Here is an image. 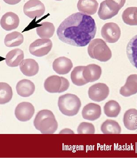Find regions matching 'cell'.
Returning a JSON list of instances; mask_svg holds the SVG:
<instances>
[{"label": "cell", "mask_w": 137, "mask_h": 158, "mask_svg": "<svg viewBox=\"0 0 137 158\" xmlns=\"http://www.w3.org/2000/svg\"><path fill=\"white\" fill-rule=\"evenodd\" d=\"M19 22V16L12 12L3 15L0 20L2 27L6 31H11L18 28Z\"/></svg>", "instance_id": "cell-11"}, {"label": "cell", "mask_w": 137, "mask_h": 158, "mask_svg": "<svg viewBox=\"0 0 137 158\" xmlns=\"http://www.w3.org/2000/svg\"><path fill=\"white\" fill-rule=\"evenodd\" d=\"M124 126L131 131L137 130V110L131 109L127 110L123 118Z\"/></svg>", "instance_id": "cell-20"}, {"label": "cell", "mask_w": 137, "mask_h": 158, "mask_svg": "<svg viewBox=\"0 0 137 158\" xmlns=\"http://www.w3.org/2000/svg\"><path fill=\"white\" fill-rule=\"evenodd\" d=\"M101 35L106 42L114 44L119 39L121 36V30L116 23H106L102 28Z\"/></svg>", "instance_id": "cell-8"}, {"label": "cell", "mask_w": 137, "mask_h": 158, "mask_svg": "<svg viewBox=\"0 0 137 158\" xmlns=\"http://www.w3.org/2000/svg\"><path fill=\"white\" fill-rule=\"evenodd\" d=\"M34 126L43 134H52L58 128V123L52 112L48 110H40L36 115Z\"/></svg>", "instance_id": "cell-2"}, {"label": "cell", "mask_w": 137, "mask_h": 158, "mask_svg": "<svg viewBox=\"0 0 137 158\" xmlns=\"http://www.w3.org/2000/svg\"><path fill=\"white\" fill-rule=\"evenodd\" d=\"M24 42V36L21 33L14 31L6 35L4 40L5 45L7 47L19 46Z\"/></svg>", "instance_id": "cell-23"}, {"label": "cell", "mask_w": 137, "mask_h": 158, "mask_svg": "<svg viewBox=\"0 0 137 158\" xmlns=\"http://www.w3.org/2000/svg\"><path fill=\"white\" fill-rule=\"evenodd\" d=\"M101 107L95 103H90L84 107L82 111L83 118L87 120L94 121L100 117Z\"/></svg>", "instance_id": "cell-14"}, {"label": "cell", "mask_w": 137, "mask_h": 158, "mask_svg": "<svg viewBox=\"0 0 137 158\" xmlns=\"http://www.w3.org/2000/svg\"><path fill=\"white\" fill-rule=\"evenodd\" d=\"M84 66H77L74 68L71 74V79L73 83L76 86H84L87 84L83 75Z\"/></svg>", "instance_id": "cell-28"}, {"label": "cell", "mask_w": 137, "mask_h": 158, "mask_svg": "<svg viewBox=\"0 0 137 158\" xmlns=\"http://www.w3.org/2000/svg\"><path fill=\"white\" fill-rule=\"evenodd\" d=\"M109 89L106 84L98 83L89 89V99L94 102H101L106 99L109 94Z\"/></svg>", "instance_id": "cell-9"}, {"label": "cell", "mask_w": 137, "mask_h": 158, "mask_svg": "<svg viewBox=\"0 0 137 158\" xmlns=\"http://www.w3.org/2000/svg\"><path fill=\"white\" fill-rule=\"evenodd\" d=\"M103 109L107 117H117L120 113L121 107L118 102L111 100L106 103Z\"/></svg>", "instance_id": "cell-27"}, {"label": "cell", "mask_w": 137, "mask_h": 158, "mask_svg": "<svg viewBox=\"0 0 137 158\" xmlns=\"http://www.w3.org/2000/svg\"><path fill=\"white\" fill-rule=\"evenodd\" d=\"M35 113V108L31 103L28 102H22L19 103L15 110L16 118L21 122L30 120Z\"/></svg>", "instance_id": "cell-10"}, {"label": "cell", "mask_w": 137, "mask_h": 158, "mask_svg": "<svg viewBox=\"0 0 137 158\" xmlns=\"http://www.w3.org/2000/svg\"><path fill=\"white\" fill-rule=\"evenodd\" d=\"M77 132L79 134H94L95 129L94 126L92 123L82 122L78 126Z\"/></svg>", "instance_id": "cell-30"}, {"label": "cell", "mask_w": 137, "mask_h": 158, "mask_svg": "<svg viewBox=\"0 0 137 158\" xmlns=\"http://www.w3.org/2000/svg\"><path fill=\"white\" fill-rule=\"evenodd\" d=\"M98 2L96 0H79L77 4L78 11L87 15H93L98 10Z\"/></svg>", "instance_id": "cell-18"}, {"label": "cell", "mask_w": 137, "mask_h": 158, "mask_svg": "<svg viewBox=\"0 0 137 158\" xmlns=\"http://www.w3.org/2000/svg\"><path fill=\"white\" fill-rule=\"evenodd\" d=\"M69 85L68 79L56 75L48 77L44 83L45 89L51 93L64 92L68 89Z\"/></svg>", "instance_id": "cell-5"}, {"label": "cell", "mask_w": 137, "mask_h": 158, "mask_svg": "<svg viewBox=\"0 0 137 158\" xmlns=\"http://www.w3.org/2000/svg\"><path fill=\"white\" fill-rule=\"evenodd\" d=\"M96 31L94 19L90 15L80 12L65 19L58 27L57 35L59 40L65 44L84 47L93 39Z\"/></svg>", "instance_id": "cell-1"}, {"label": "cell", "mask_w": 137, "mask_h": 158, "mask_svg": "<svg viewBox=\"0 0 137 158\" xmlns=\"http://www.w3.org/2000/svg\"><path fill=\"white\" fill-rule=\"evenodd\" d=\"M24 52L20 49L11 50L6 55V63L9 67H18L24 59Z\"/></svg>", "instance_id": "cell-19"}, {"label": "cell", "mask_w": 137, "mask_h": 158, "mask_svg": "<svg viewBox=\"0 0 137 158\" xmlns=\"http://www.w3.org/2000/svg\"><path fill=\"white\" fill-rule=\"evenodd\" d=\"M119 92L125 97H128L137 93V74L128 76L125 85L121 87Z\"/></svg>", "instance_id": "cell-15"}, {"label": "cell", "mask_w": 137, "mask_h": 158, "mask_svg": "<svg viewBox=\"0 0 137 158\" xmlns=\"http://www.w3.org/2000/svg\"><path fill=\"white\" fill-rule=\"evenodd\" d=\"M102 132L105 134H119L121 133V128L117 122L108 119L103 122L101 127Z\"/></svg>", "instance_id": "cell-24"}, {"label": "cell", "mask_w": 137, "mask_h": 158, "mask_svg": "<svg viewBox=\"0 0 137 158\" xmlns=\"http://www.w3.org/2000/svg\"><path fill=\"white\" fill-rule=\"evenodd\" d=\"M105 1L111 10L118 12L124 6L126 2V0H106Z\"/></svg>", "instance_id": "cell-31"}, {"label": "cell", "mask_w": 137, "mask_h": 158, "mask_svg": "<svg viewBox=\"0 0 137 158\" xmlns=\"http://www.w3.org/2000/svg\"><path fill=\"white\" fill-rule=\"evenodd\" d=\"M119 12L111 10L106 4V1L102 2L98 12V16L100 19L103 20L112 19L117 15Z\"/></svg>", "instance_id": "cell-29"}, {"label": "cell", "mask_w": 137, "mask_h": 158, "mask_svg": "<svg viewBox=\"0 0 137 158\" xmlns=\"http://www.w3.org/2000/svg\"><path fill=\"white\" fill-rule=\"evenodd\" d=\"M37 34L41 39H49L53 36L55 32V27L52 23L44 22L36 28Z\"/></svg>", "instance_id": "cell-22"}, {"label": "cell", "mask_w": 137, "mask_h": 158, "mask_svg": "<svg viewBox=\"0 0 137 158\" xmlns=\"http://www.w3.org/2000/svg\"><path fill=\"white\" fill-rule=\"evenodd\" d=\"M73 63L71 60L65 57H60L55 60L52 64V68L57 74L66 75L73 68Z\"/></svg>", "instance_id": "cell-12"}, {"label": "cell", "mask_w": 137, "mask_h": 158, "mask_svg": "<svg viewBox=\"0 0 137 158\" xmlns=\"http://www.w3.org/2000/svg\"><path fill=\"white\" fill-rule=\"evenodd\" d=\"M19 68L23 75L27 77L35 76L39 71L38 64L32 59L23 60L20 64Z\"/></svg>", "instance_id": "cell-16"}, {"label": "cell", "mask_w": 137, "mask_h": 158, "mask_svg": "<svg viewBox=\"0 0 137 158\" xmlns=\"http://www.w3.org/2000/svg\"><path fill=\"white\" fill-rule=\"evenodd\" d=\"M58 105L61 113L66 116H73L78 114L81 103L77 96L66 94L59 97Z\"/></svg>", "instance_id": "cell-4"}, {"label": "cell", "mask_w": 137, "mask_h": 158, "mask_svg": "<svg viewBox=\"0 0 137 158\" xmlns=\"http://www.w3.org/2000/svg\"><path fill=\"white\" fill-rule=\"evenodd\" d=\"M16 90L18 95L22 97L31 96L35 90L34 84L28 79H22L18 83L16 86Z\"/></svg>", "instance_id": "cell-17"}, {"label": "cell", "mask_w": 137, "mask_h": 158, "mask_svg": "<svg viewBox=\"0 0 137 158\" xmlns=\"http://www.w3.org/2000/svg\"><path fill=\"white\" fill-rule=\"evenodd\" d=\"M102 68L95 64H90L84 66L83 75L87 83H92L99 80L101 76Z\"/></svg>", "instance_id": "cell-13"}, {"label": "cell", "mask_w": 137, "mask_h": 158, "mask_svg": "<svg viewBox=\"0 0 137 158\" xmlns=\"http://www.w3.org/2000/svg\"><path fill=\"white\" fill-rule=\"evenodd\" d=\"M0 9H1V7H0Z\"/></svg>", "instance_id": "cell-34"}, {"label": "cell", "mask_w": 137, "mask_h": 158, "mask_svg": "<svg viewBox=\"0 0 137 158\" xmlns=\"http://www.w3.org/2000/svg\"><path fill=\"white\" fill-rule=\"evenodd\" d=\"M13 90L8 84L0 82V104L8 103L13 97Z\"/></svg>", "instance_id": "cell-26"}, {"label": "cell", "mask_w": 137, "mask_h": 158, "mask_svg": "<svg viewBox=\"0 0 137 158\" xmlns=\"http://www.w3.org/2000/svg\"><path fill=\"white\" fill-rule=\"evenodd\" d=\"M52 47V42L49 39H39L31 44L29 51L32 55L41 57L47 55Z\"/></svg>", "instance_id": "cell-6"}, {"label": "cell", "mask_w": 137, "mask_h": 158, "mask_svg": "<svg viewBox=\"0 0 137 158\" xmlns=\"http://www.w3.org/2000/svg\"><path fill=\"white\" fill-rule=\"evenodd\" d=\"M90 58L102 62L109 61L112 57V52L104 40L96 39L91 40L88 48Z\"/></svg>", "instance_id": "cell-3"}, {"label": "cell", "mask_w": 137, "mask_h": 158, "mask_svg": "<svg viewBox=\"0 0 137 158\" xmlns=\"http://www.w3.org/2000/svg\"><path fill=\"white\" fill-rule=\"evenodd\" d=\"M126 52L131 64L137 69V35L133 37L128 42Z\"/></svg>", "instance_id": "cell-21"}, {"label": "cell", "mask_w": 137, "mask_h": 158, "mask_svg": "<svg viewBox=\"0 0 137 158\" xmlns=\"http://www.w3.org/2000/svg\"><path fill=\"white\" fill-rule=\"evenodd\" d=\"M8 5H15L20 2L22 0H3Z\"/></svg>", "instance_id": "cell-32"}, {"label": "cell", "mask_w": 137, "mask_h": 158, "mask_svg": "<svg viewBox=\"0 0 137 158\" xmlns=\"http://www.w3.org/2000/svg\"><path fill=\"white\" fill-rule=\"evenodd\" d=\"M55 1H62V0H55Z\"/></svg>", "instance_id": "cell-33"}, {"label": "cell", "mask_w": 137, "mask_h": 158, "mask_svg": "<svg viewBox=\"0 0 137 158\" xmlns=\"http://www.w3.org/2000/svg\"><path fill=\"white\" fill-rule=\"evenodd\" d=\"M122 19L125 24L130 26H137V7H130L123 12Z\"/></svg>", "instance_id": "cell-25"}, {"label": "cell", "mask_w": 137, "mask_h": 158, "mask_svg": "<svg viewBox=\"0 0 137 158\" xmlns=\"http://www.w3.org/2000/svg\"><path fill=\"white\" fill-rule=\"evenodd\" d=\"M24 14L30 19L39 18L44 15L45 7L43 2L39 0H30L24 5Z\"/></svg>", "instance_id": "cell-7"}]
</instances>
